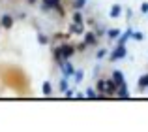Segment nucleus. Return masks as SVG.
Listing matches in <instances>:
<instances>
[{
  "mask_svg": "<svg viewBox=\"0 0 148 132\" xmlns=\"http://www.w3.org/2000/svg\"><path fill=\"white\" fill-rule=\"evenodd\" d=\"M0 23H2L4 28H11V25H13V17H11V15H2Z\"/></svg>",
  "mask_w": 148,
  "mask_h": 132,
  "instance_id": "nucleus-6",
  "label": "nucleus"
},
{
  "mask_svg": "<svg viewBox=\"0 0 148 132\" xmlns=\"http://www.w3.org/2000/svg\"><path fill=\"white\" fill-rule=\"evenodd\" d=\"M84 4H86V0H75V4H73V6H75V10H81Z\"/></svg>",
  "mask_w": 148,
  "mask_h": 132,
  "instance_id": "nucleus-17",
  "label": "nucleus"
},
{
  "mask_svg": "<svg viewBox=\"0 0 148 132\" xmlns=\"http://www.w3.org/2000/svg\"><path fill=\"white\" fill-rule=\"evenodd\" d=\"M73 21L75 23H83V15L79 13V10H75V13H73Z\"/></svg>",
  "mask_w": 148,
  "mask_h": 132,
  "instance_id": "nucleus-16",
  "label": "nucleus"
},
{
  "mask_svg": "<svg viewBox=\"0 0 148 132\" xmlns=\"http://www.w3.org/2000/svg\"><path fill=\"white\" fill-rule=\"evenodd\" d=\"M62 72H64V76L68 77V76H73V72H75V70H73V66L69 64V63H66V60H62Z\"/></svg>",
  "mask_w": 148,
  "mask_h": 132,
  "instance_id": "nucleus-4",
  "label": "nucleus"
},
{
  "mask_svg": "<svg viewBox=\"0 0 148 132\" xmlns=\"http://www.w3.org/2000/svg\"><path fill=\"white\" fill-rule=\"evenodd\" d=\"M86 96H88V98H92V100H96V98H98V92H96L94 91V89H88V91H86Z\"/></svg>",
  "mask_w": 148,
  "mask_h": 132,
  "instance_id": "nucleus-15",
  "label": "nucleus"
},
{
  "mask_svg": "<svg viewBox=\"0 0 148 132\" xmlns=\"http://www.w3.org/2000/svg\"><path fill=\"white\" fill-rule=\"evenodd\" d=\"M71 32H75V34H83V32H84L83 23H75V25H71Z\"/></svg>",
  "mask_w": 148,
  "mask_h": 132,
  "instance_id": "nucleus-9",
  "label": "nucleus"
},
{
  "mask_svg": "<svg viewBox=\"0 0 148 132\" xmlns=\"http://www.w3.org/2000/svg\"><path fill=\"white\" fill-rule=\"evenodd\" d=\"M60 4V0H43V10H51V8H56Z\"/></svg>",
  "mask_w": 148,
  "mask_h": 132,
  "instance_id": "nucleus-8",
  "label": "nucleus"
},
{
  "mask_svg": "<svg viewBox=\"0 0 148 132\" xmlns=\"http://www.w3.org/2000/svg\"><path fill=\"white\" fill-rule=\"evenodd\" d=\"M116 87H118V85H116L112 79H109L107 81V87H105V94H112V92L116 91Z\"/></svg>",
  "mask_w": 148,
  "mask_h": 132,
  "instance_id": "nucleus-7",
  "label": "nucleus"
},
{
  "mask_svg": "<svg viewBox=\"0 0 148 132\" xmlns=\"http://www.w3.org/2000/svg\"><path fill=\"white\" fill-rule=\"evenodd\" d=\"M131 36H133L135 40H143V32H131Z\"/></svg>",
  "mask_w": 148,
  "mask_h": 132,
  "instance_id": "nucleus-21",
  "label": "nucleus"
},
{
  "mask_svg": "<svg viewBox=\"0 0 148 132\" xmlns=\"http://www.w3.org/2000/svg\"><path fill=\"white\" fill-rule=\"evenodd\" d=\"M28 2H36V0H28Z\"/></svg>",
  "mask_w": 148,
  "mask_h": 132,
  "instance_id": "nucleus-26",
  "label": "nucleus"
},
{
  "mask_svg": "<svg viewBox=\"0 0 148 132\" xmlns=\"http://www.w3.org/2000/svg\"><path fill=\"white\" fill-rule=\"evenodd\" d=\"M118 96H120V98H130V92H127L126 85H120V89H118Z\"/></svg>",
  "mask_w": 148,
  "mask_h": 132,
  "instance_id": "nucleus-10",
  "label": "nucleus"
},
{
  "mask_svg": "<svg viewBox=\"0 0 148 132\" xmlns=\"http://www.w3.org/2000/svg\"><path fill=\"white\" fill-rule=\"evenodd\" d=\"M112 81H114L116 85H126V79H124V76H122V72H118V70H116L114 74H112Z\"/></svg>",
  "mask_w": 148,
  "mask_h": 132,
  "instance_id": "nucleus-5",
  "label": "nucleus"
},
{
  "mask_svg": "<svg viewBox=\"0 0 148 132\" xmlns=\"http://www.w3.org/2000/svg\"><path fill=\"white\" fill-rule=\"evenodd\" d=\"M84 44H86V45H96V44H98L96 34L94 32H86V34H84Z\"/></svg>",
  "mask_w": 148,
  "mask_h": 132,
  "instance_id": "nucleus-3",
  "label": "nucleus"
},
{
  "mask_svg": "<svg viewBox=\"0 0 148 132\" xmlns=\"http://www.w3.org/2000/svg\"><path fill=\"white\" fill-rule=\"evenodd\" d=\"M141 11H143V13H148V2H145L141 6Z\"/></svg>",
  "mask_w": 148,
  "mask_h": 132,
  "instance_id": "nucleus-24",
  "label": "nucleus"
},
{
  "mask_svg": "<svg viewBox=\"0 0 148 132\" xmlns=\"http://www.w3.org/2000/svg\"><path fill=\"white\" fill-rule=\"evenodd\" d=\"M105 87H107V81H105V79H99L98 81V91L99 92H105Z\"/></svg>",
  "mask_w": 148,
  "mask_h": 132,
  "instance_id": "nucleus-14",
  "label": "nucleus"
},
{
  "mask_svg": "<svg viewBox=\"0 0 148 132\" xmlns=\"http://www.w3.org/2000/svg\"><path fill=\"white\" fill-rule=\"evenodd\" d=\"M120 11H122V8H120L118 4H114V6H112V10H111V17H118Z\"/></svg>",
  "mask_w": 148,
  "mask_h": 132,
  "instance_id": "nucleus-11",
  "label": "nucleus"
},
{
  "mask_svg": "<svg viewBox=\"0 0 148 132\" xmlns=\"http://www.w3.org/2000/svg\"><path fill=\"white\" fill-rule=\"evenodd\" d=\"M73 77H75L77 81H81V79H83V72H81V70H77V72H73Z\"/></svg>",
  "mask_w": 148,
  "mask_h": 132,
  "instance_id": "nucleus-19",
  "label": "nucleus"
},
{
  "mask_svg": "<svg viewBox=\"0 0 148 132\" xmlns=\"http://www.w3.org/2000/svg\"><path fill=\"white\" fill-rule=\"evenodd\" d=\"M130 36H131V30H127L126 34H122V38H120V40H118V45H124V44H126V40H127V38H130Z\"/></svg>",
  "mask_w": 148,
  "mask_h": 132,
  "instance_id": "nucleus-13",
  "label": "nucleus"
},
{
  "mask_svg": "<svg viewBox=\"0 0 148 132\" xmlns=\"http://www.w3.org/2000/svg\"><path fill=\"white\" fill-rule=\"evenodd\" d=\"M75 53V47L73 45H68V44H64V45H60V47H56L54 49V59L56 60H66V59H69V57Z\"/></svg>",
  "mask_w": 148,
  "mask_h": 132,
  "instance_id": "nucleus-1",
  "label": "nucleus"
},
{
  "mask_svg": "<svg viewBox=\"0 0 148 132\" xmlns=\"http://www.w3.org/2000/svg\"><path fill=\"white\" fill-rule=\"evenodd\" d=\"M126 57V47L124 45H118V47L114 49V53L111 55V60H118V59H124Z\"/></svg>",
  "mask_w": 148,
  "mask_h": 132,
  "instance_id": "nucleus-2",
  "label": "nucleus"
},
{
  "mask_svg": "<svg viewBox=\"0 0 148 132\" xmlns=\"http://www.w3.org/2000/svg\"><path fill=\"white\" fill-rule=\"evenodd\" d=\"M60 91H62V92L68 91V81H66V79H62V81H60Z\"/></svg>",
  "mask_w": 148,
  "mask_h": 132,
  "instance_id": "nucleus-18",
  "label": "nucleus"
},
{
  "mask_svg": "<svg viewBox=\"0 0 148 132\" xmlns=\"http://www.w3.org/2000/svg\"><path fill=\"white\" fill-rule=\"evenodd\" d=\"M139 85H141V89H146V87H148V74L141 76V79H139Z\"/></svg>",
  "mask_w": 148,
  "mask_h": 132,
  "instance_id": "nucleus-12",
  "label": "nucleus"
},
{
  "mask_svg": "<svg viewBox=\"0 0 148 132\" xmlns=\"http://www.w3.org/2000/svg\"><path fill=\"white\" fill-rule=\"evenodd\" d=\"M146 89H148V87H146Z\"/></svg>",
  "mask_w": 148,
  "mask_h": 132,
  "instance_id": "nucleus-27",
  "label": "nucleus"
},
{
  "mask_svg": "<svg viewBox=\"0 0 148 132\" xmlns=\"http://www.w3.org/2000/svg\"><path fill=\"white\" fill-rule=\"evenodd\" d=\"M43 92H45V94H51V85H49V83L43 85Z\"/></svg>",
  "mask_w": 148,
  "mask_h": 132,
  "instance_id": "nucleus-22",
  "label": "nucleus"
},
{
  "mask_svg": "<svg viewBox=\"0 0 148 132\" xmlns=\"http://www.w3.org/2000/svg\"><path fill=\"white\" fill-rule=\"evenodd\" d=\"M109 36H111V38H116V36H120V30H114V28H112V30H109Z\"/></svg>",
  "mask_w": 148,
  "mask_h": 132,
  "instance_id": "nucleus-20",
  "label": "nucleus"
},
{
  "mask_svg": "<svg viewBox=\"0 0 148 132\" xmlns=\"http://www.w3.org/2000/svg\"><path fill=\"white\" fill-rule=\"evenodd\" d=\"M49 38H45V34H40V44H47Z\"/></svg>",
  "mask_w": 148,
  "mask_h": 132,
  "instance_id": "nucleus-23",
  "label": "nucleus"
},
{
  "mask_svg": "<svg viewBox=\"0 0 148 132\" xmlns=\"http://www.w3.org/2000/svg\"><path fill=\"white\" fill-rule=\"evenodd\" d=\"M105 53H107L105 49H99V51H98V59H103V57H105Z\"/></svg>",
  "mask_w": 148,
  "mask_h": 132,
  "instance_id": "nucleus-25",
  "label": "nucleus"
}]
</instances>
